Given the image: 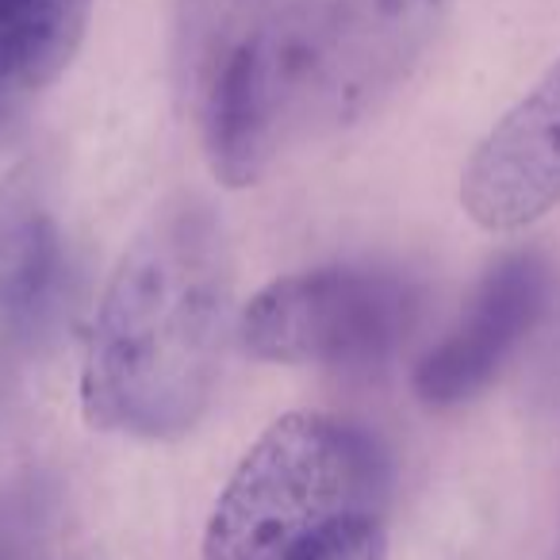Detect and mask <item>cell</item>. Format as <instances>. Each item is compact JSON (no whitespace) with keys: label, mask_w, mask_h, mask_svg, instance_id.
<instances>
[{"label":"cell","mask_w":560,"mask_h":560,"mask_svg":"<svg viewBox=\"0 0 560 560\" xmlns=\"http://www.w3.org/2000/svg\"><path fill=\"white\" fill-rule=\"evenodd\" d=\"M388 457L358 422L277 419L226 480L200 560H384Z\"/></svg>","instance_id":"3"},{"label":"cell","mask_w":560,"mask_h":560,"mask_svg":"<svg viewBox=\"0 0 560 560\" xmlns=\"http://www.w3.org/2000/svg\"><path fill=\"white\" fill-rule=\"evenodd\" d=\"M549 296V265L537 254H511L476 284L453 330L419 361L415 396L430 407L472 399L534 330Z\"/></svg>","instance_id":"6"},{"label":"cell","mask_w":560,"mask_h":560,"mask_svg":"<svg viewBox=\"0 0 560 560\" xmlns=\"http://www.w3.org/2000/svg\"><path fill=\"white\" fill-rule=\"evenodd\" d=\"M39 522V495L32 483H20V491L0 499V560H24L27 541Z\"/></svg>","instance_id":"9"},{"label":"cell","mask_w":560,"mask_h":560,"mask_svg":"<svg viewBox=\"0 0 560 560\" xmlns=\"http://www.w3.org/2000/svg\"><path fill=\"white\" fill-rule=\"evenodd\" d=\"M419 319V289L388 269L327 265L265 284L242 312V342L277 365L358 369L384 361Z\"/></svg>","instance_id":"4"},{"label":"cell","mask_w":560,"mask_h":560,"mask_svg":"<svg viewBox=\"0 0 560 560\" xmlns=\"http://www.w3.org/2000/svg\"><path fill=\"white\" fill-rule=\"evenodd\" d=\"M445 0H289L226 55L208 101L223 185H254L284 150L358 124L411 73Z\"/></svg>","instance_id":"2"},{"label":"cell","mask_w":560,"mask_h":560,"mask_svg":"<svg viewBox=\"0 0 560 560\" xmlns=\"http://www.w3.org/2000/svg\"><path fill=\"white\" fill-rule=\"evenodd\" d=\"M231 249L208 200H165L96 307L81 369L89 427L170 442L203 419L231 327Z\"/></svg>","instance_id":"1"},{"label":"cell","mask_w":560,"mask_h":560,"mask_svg":"<svg viewBox=\"0 0 560 560\" xmlns=\"http://www.w3.org/2000/svg\"><path fill=\"white\" fill-rule=\"evenodd\" d=\"M93 0H0V142L85 39Z\"/></svg>","instance_id":"7"},{"label":"cell","mask_w":560,"mask_h":560,"mask_svg":"<svg viewBox=\"0 0 560 560\" xmlns=\"http://www.w3.org/2000/svg\"><path fill=\"white\" fill-rule=\"evenodd\" d=\"M58 277V226L35 162L0 177V307L32 312Z\"/></svg>","instance_id":"8"},{"label":"cell","mask_w":560,"mask_h":560,"mask_svg":"<svg viewBox=\"0 0 560 560\" xmlns=\"http://www.w3.org/2000/svg\"><path fill=\"white\" fill-rule=\"evenodd\" d=\"M460 203L483 231H518L560 203V58L472 150Z\"/></svg>","instance_id":"5"}]
</instances>
